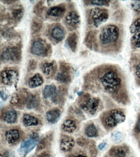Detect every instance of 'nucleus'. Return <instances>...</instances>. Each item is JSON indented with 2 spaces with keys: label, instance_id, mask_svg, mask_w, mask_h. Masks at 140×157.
I'll return each instance as SVG.
<instances>
[{
  "label": "nucleus",
  "instance_id": "1",
  "mask_svg": "<svg viewBox=\"0 0 140 157\" xmlns=\"http://www.w3.org/2000/svg\"><path fill=\"white\" fill-rule=\"evenodd\" d=\"M122 30L114 23H109L101 28L98 41L102 52L111 54L116 53L120 49L122 43Z\"/></svg>",
  "mask_w": 140,
  "mask_h": 157
},
{
  "label": "nucleus",
  "instance_id": "2",
  "mask_svg": "<svg viewBox=\"0 0 140 157\" xmlns=\"http://www.w3.org/2000/svg\"><path fill=\"white\" fill-rule=\"evenodd\" d=\"M99 68L102 72H100L101 75L100 81L104 89L110 93H116L122 83L121 74L118 68L110 65H103Z\"/></svg>",
  "mask_w": 140,
  "mask_h": 157
},
{
  "label": "nucleus",
  "instance_id": "3",
  "mask_svg": "<svg viewBox=\"0 0 140 157\" xmlns=\"http://www.w3.org/2000/svg\"><path fill=\"white\" fill-rule=\"evenodd\" d=\"M90 16L93 25L98 28L102 23H105L109 18V12L105 8L96 7L91 10Z\"/></svg>",
  "mask_w": 140,
  "mask_h": 157
},
{
  "label": "nucleus",
  "instance_id": "4",
  "mask_svg": "<svg viewBox=\"0 0 140 157\" xmlns=\"http://www.w3.org/2000/svg\"><path fill=\"white\" fill-rule=\"evenodd\" d=\"M125 116L122 111L119 110H112L106 116L104 122L109 128H114L118 124L123 122L125 120Z\"/></svg>",
  "mask_w": 140,
  "mask_h": 157
},
{
  "label": "nucleus",
  "instance_id": "5",
  "mask_svg": "<svg viewBox=\"0 0 140 157\" xmlns=\"http://www.w3.org/2000/svg\"><path fill=\"white\" fill-rule=\"evenodd\" d=\"M18 74L16 71L13 70H6L1 73L2 82L7 85H12L18 79Z\"/></svg>",
  "mask_w": 140,
  "mask_h": 157
},
{
  "label": "nucleus",
  "instance_id": "6",
  "mask_svg": "<svg viewBox=\"0 0 140 157\" xmlns=\"http://www.w3.org/2000/svg\"><path fill=\"white\" fill-rule=\"evenodd\" d=\"M37 143V142L31 138L24 141L21 145L20 148L18 151L19 154L22 157H25L28 153L34 149Z\"/></svg>",
  "mask_w": 140,
  "mask_h": 157
},
{
  "label": "nucleus",
  "instance_id": "7",
  "mask_svg": "<svg viewBox=\"0 0 140 157\" xmlns=\"http://www.w3.org/2000/svg\"><path fill=\"white\" fill-rule=\"evenodd\" d=\"M19 56V51L16 48H10L6 49L1 56L2 60L4 61H14L17 60Z\"/></svg>",
  "mask_w": 140,
  "mask_h": 157
},
{
  "label": "nucleus",
  "instance_id": "8",
  "mask_svg": "<svg viewBox=\"0 0 140 157\" xmlns=\"http://www.w3.org/2000/svg\"><path fill=\"white\" fill-rule=\"evenodd\" d=\"M99 100L96 98H90L83 105V109L90 113H95L99 105Z\"/></svg>",
  "mask_w": 140,
  "mask_h": 157
},
{
  "label": "nucleus",
  "instance_id": "9",
  "mask_svg": "<svg viewBox=\"0 0 140 157\" xmlns=\"http://www.w3.org/2000/svg\"><path fill=\"white\" fill-rule=\"evenodd\" d=\"M74 144V141L73 138L68 136H65L61 140L60 148L63 151H68L72 149Z\"/></svg>",
  "mask_w": 140,
  "mask_h": 157
},
{
  "label": "nucleus",
  "instance_id": "10",
  "mask_svg": "<svg viewBox=\"0 0 140 157\" xmlns=\"http://www.w3.org/2000/svg\"><path fill=\"white\" fill-rule=\"evenodd\" d=\"M66 22L69 26H75L79 24L80 22L79 16L78 13L72 11L69 12L66 16Z\"/></svg>",
  "mask_w": 140,
  "mask_h": 157
},
{
  "label": "nucleus",
  "instance_id": "11",
  "mask_svg": "<svg viewBox=\"0 0 140 157\" xmlns=\"http://www.w3.org/2000/svg\"><path fill=\"white\" fill-rule=\"evenodd\" d=\"M51 35L53 39L56 41L60 42L64 39L65 33L61 27L56 26L51 29Z\"/></svg>",
  "mask_w": 140,
  "mask_h": 157
},
{
  "label": "nucleus",
  "instance_id": "12",
  "mask_svg": "<svg viewBox=\"0 0 140 157\" xmlns=\"http://www.w3.org/2000/svg\"><path fill=\"white\" fill-rule=\"evenodd\" d=\"M69 67L66 65L61 66V72L57 76V80L62 83H67L69 81L70 75L68 74Z\"/></svg>",
  "mask_w": 140,
  "mask_h": 157
},
{
  "label": "nucleus",
  "instance_id": "13",
  "mask_svg": "<svg viewBox=\"0 0 140 157\" xmlns=\"http://www.w3.org/2000/svg\"><path fill=\"white\" fill-rule=\"evenodd\" d=\"M65 10L61 6H54L48 10L47 14L50 17H61L64 14Z\"/></svg>",
  "mask_w": 140,
  "mask_h": 157
},
{
  "label": "nucleus",
  "instance_id": "14",
  "mask_svg": "<svg viewBox=\"0 0 140 157\" xmlns=\"http://www.w3.org/2000/svg\"><path fill=\"white\" fill-rule=\"evenodd\" d=\"M78 38L77 34L73 33L70 34L67 38L66 43L72 51L75 52L78 44Z\"/></svg>",
  "mask_w": 140,
  "mask_h": 157
},
{
  "label": "nucleus",
  "instance_id": "15",
  "mask_svg": "<svg viewBox=\"0 0 140 157\" xmlns=\"http://www.w3.org/2000/svg\"><path fill=\"white\" fill-rule=\"evenodd\" d=\"M31 51L33 55L37 56L42 55L44 52L43 44L39 40H35L32 45Z\"/></svg>",
  "mask_w": 140,
  "mask_h": 157
},
{
  "label": "nucleus",
  "instance_id": "16",
  "mask_svg": "<svg viewBox=\"0 0 140 157\" xmlns=\"http://www.w3.org/2000/svg\"><path fill=\"white\" fill-rule=\"evenodd\" d=\"M43 83V79L40 74H36L30 78L29 81V85L30 88H35L41 86Z\"/></svg>",
  "mask_w": 140,
  "mask_h": 157
},
{
  "label": "nucleus",
  "instance_id": "17",
  "mask_svg": "<svg viewBox=\"0 0 140 157\" xmlns=\"http://www.w3.org/2000/svg\"><path fill=\"white\" fill-rule=\"evenodd\" d=\"M6 140L9 144H13L19 140V133L16 129H12L7 131L6 133Z\"/></svg>",
  "mask_w": 140,
  "mask_h": 157
},
{
  "label": "nucleus",
  "instance_id": "18",
  "mask_svg": "<svg viewBox=\"0 0 140 157\" xmlns=\"http://www.w3.org/2000/svg\"><path fill=\"white\" fill-rule=\"evenodd\" d=\"M61 113L57 109H54L46 113V118L49 122L52 124L57 122L59 118Z\"/></svg>",
  "mask_w": 140,
  "mask_h": 157
},
{
  "label": "nucleus",
  "instance_id": "19",
  "mask_svg": "<svg viewBox=\"0 0 140 157\" xmlns=\"http://www.w3.org/2000/svg\"><path fill=\"white\" fill-rule=\"evenodd\" d=\"M112 157H126V153L125 148L121 147H114L110 150Z\"/></svg>",
  "mask_w": 140,
  "mask_h": 157
},
{
  "label": "nucleus",
  "instance_id": "20",
  "mask_svg": "<svg viewBox=\"0 0 140 157\" xmlns=\"http://www.w3.org/2000/svg\"><path fill=\"white\" fill-rule=\"evenodd\" d=\"M23 122L26 126H36L38 124V121L34 117L29 114H25L23 117Z\"/></svg>",
  "mask_w": 140,
  "mask_h": 157
},
{
  "label": "nucleus",
  "instance_id": "21",
  "mask_svg": "<svg viewBox=\"0 0 140 157\" xmlns=\"http://www.w3.org/2000/svg\"><path fill=\"white\" fill-rule=\"evenodd\" d=\"M136 56L133 59V69L135 75L140 79V53L137 54Z\"/></svg>",
  "mask_w": 140,
  "mask_h": 157
},
{
  "label": "nucleus",
  "instance_id": "22",
  "mask_svg": "<svg viewBox=\"0 0 140 157\" xmlns=\"http://www.w3.org/2000/svg\"><path fill=\"white\" fill-rule=\"evenodd\" d=\"M62 129L66 132L71 133L76 128V124L74 121L72 120H66L62 125Z\"/></svg>",
  "mask_w": 140,
  "mask_h": 157
},
{
  "label": "nucleus",
  "instance_id": "23",
  "mask_svg": "<svg viewBox=\"0 0 140 157\" xmlns=\"http://www.w3.org/2000/svg\"><path fill=\"white\" fill-rule=\"evenodd\" d=\"M56 88L52 85L45 86L42 91V94L44 98L47 99L54 95L56 93Z\"/></svg>",
  "mask_w": 140,
  "mask_h": 157
},
{
  "label": "nucleus",
  "instance_id": "24",
  "mask_svg": "<svg viewBox=\"0 0 140 157\" xmlns=\"http://www.w3.org/2000/svg\"><path fill=\"white\" fill-rule=\"evenodd\" d=\"M17 113L14 109L9 110L6 113L4 118L5 121L8 123H13L16 120Z\"/></svg>",
  "mask_w": 140,
  "mask_h": 157
},
{
  "label": "nucleus",
  "instance_id": "25",
  "mask_svg": "<svg viewBox=\"0 0 140 157\" xmlns=\"http://www.w3.org/2000/svg\"><path fill=\"white\" fill-rule=\"evenodd\" d=\"M85 132L87 137H96L98 135V129L93 124H91L86 128Z\"/></svg>",
  "mask_w": 140,
  "mask_h": 157
},
{
  "label": "nucleus",
  "instance_id": "26",
  "mask_svg": "<svg viewBox=\"0 0 140 157\" xmlns=\"http://www.w3.org/2000/svg\"><path fill=\"white\" fill-rule=\"evenodd\" d=\"M37 99L35 96L30 95L26 99L27 107L29 109H33L38 104Z\"/></svg>",
  "mask_w": 140,
  "mask_h": 157
},
{
  "label": "nucleus",
  "instance_id": "27",
  "mask_svg": "<svg viewBox=\"0 0 140 157\" xmlns=\"http://www.w3.org/2000/svg\"><path fill=\"white\" fill-rule=\"evenodd\" d=\"M54 68V62H46L42 65V69L43 72L46 75H49Z\"/></svg>",
  "mask_w": 140,
  "mask_h": 157
},
{
  "label": "nucleus",
  "instance_id": "28",
  "mask_svg": "<svg viewBox=\"0 0 140 157\" xmlns=\"http://www.w3.org/2000/svg\"><path fill=\"white\" fill-rule=\"evenodd\" d=\"M131 45L135 48H140V31L134 34L131 39Z\"/></svg>",
  "mask_w": 140,
  "mask_h": 157
},
{
  "label": "nucleus",
  "instance_id": "29",
  "mask_svg": "<svg viewBox=\"0 0 140 157\" xmlns=\"http://www.w3.org/2000/svg\"><path fill=\"white\" fill-rule=\"evenodd\" d=\"M130 30L131 34H134L140 31V18H137L130 26Z\"/></svg>",
  "mask_w": 140,
  "mask_h": 157
},
{
  "label": "nucleus",
  "instance_id": "30",
  "mask_svg": "<svg viewBox=\"0 0 140 157\" xmlns=\"http://www.w3.org/2000/svg\"><path fill=\"white\" fill-rule=\"evenodd\" d=\"M111 138L115 143H120L123 139V136L120 132H116L112 134Z\"/></svg>",
  "mask_w": 140,
  "mask_h": 157
},
{
  "label": "nucleus",
  "instance_id": "31",
  "mask_svg": "<svg viewBox=\"0 0 140 157\" xmlns=\"http://www.w3.org/2000/svg\"><path fill=\"white\" fill-rule=\"evenodd\" d=\"M12 13L14 19L16 20L20 19L23 14V9L21 8L15 9L13 10Z\"/></svg>",
  "mask_w": 140,
  "mask_h": 157
},
{
  "label": "nucleus",
  "instance_id": "32",
  "mask_svg": "<svg viewBox=\"0 0 140 157\" xmlns=\"http://www.w3.org/2000/svg\"><path fill=\"white\" fill-rule=\"evenodd\" d=\"M90 4L95 6H109L110 1H90Z\"/></svg>",
  "mask_w": 140,
  "mask_h": 157
},
{
  "label": "nucleus",
  "instance_id": "33",
  "mask_svg": "<svg viewBox=\"0 0 140 157\" xmlns=\"http://www.w3.org/2000/svg\"><path fill=\"white\" fill-rule=\"evenodd\" d=\"M132 9L135 12H140V1H133L131 3Z\"/></svg>",
  "mask_w": 140,
  "mask_h": 157
},
{
  "label": "nucleus",
  "instance_id": "34",
  "mask_svg": "<svg viewBox=\"0 0 140 157\" xmlns=\"http://www.w3.org/2000/svg\"><path fill=\"white\" fill-rule=\"evenodd\" d=\"M19 101V98L18 94H14L12 96L10 103L13 105H16Z\"/></svg>",
  "mask_w": 140,
  "mask_h": 157
},
{
  "label": "nucleus",
  "instance_id": "35",
  "mask_svg": "<svg viewBox=\"0 0 140 157\" xmlns=\"http://www.w3.org/2000/svg\"><path fill=\"white\" fill-rule=\"evenodd\" d=\"M30 138L32 139L35 142H38L39 141V136L38 134L36 132H34L30 134Z\"/></svg>",
  "mask_w": 140,
  "mask_h": 157
},
{
  "label": "nucleus",
  "instance_id": "36",
  "mask_svg": "<svg viewBox=\"0 0 140 157\" xmlns=\"http://www.w3.org/2000/svg\"><path fill=\"white\" fill-rule=\"evenodd\" d=\"M1 97L3 100L6 101L8 98V95L4 90H1Z\"/></svg>",
  "mask_w": 140,
  "mask_h": 157
},
{
  "label": "nucleus",
  "instance_id": "37",
  "mask_svg": "<svg viewBox=\"0 0 140 157\" xmlns=\"http://www.w3.org/2000/svg\"><path fill=\"white\" fill-rule=\"evenodd\" d=\"M106 145V143H105V142H103V143H101L99 145V146H98V148H99V149L100 150H103L105 148Z\"/></svg>",
  "mask_w": 140,
  "mask_h": 157
},
{
  "label": "nucleus",
  "instance_id": "38",
  "mask_svg": "<svg viewBox=\"0 0 140 157\" xmlns=\"http://www.w3.org/2000/svg\"><path fill=\"white\" fill-rule=\"evenodd\" d=\"M136 128L137 131L140 132V118L138 119L137 123H136Z\"/></svg>",
  "mask_w": 140,
  "mask_h": 157
},
{
  "label": "nucleus",
  "instance_id": "39",
  "mask_svg": "<svg viewBox=\"0 0 140 157\" xmlns=\"http://www.w3.org/2000/svg\"><path fill=\"white\" fill-rule=\"evenodd\" d=\"M40 157H52V156L48 153H43L40 156Z\"/></svg>",
  "mask_w": 140,
  "mask_h": 157
},
{
  "label": "nucleus",
  "instance_id": "40",
  "mask_svg": "<svg viewBox=\"0 0 140 157\" xmlns=\"http://www.w3.org/2000/svg\"><path fill=\"white\" fill-rule=\"evenodd\" d=\"M75 157H87L86 156H85L83 155H78L77 156H76Z\"/></svg>",
  "mask_w": 140,
  "mask_h": 157
},
{
  "label": "nucleus",
  "instance_id": "41",
  "mask_svg": "<svg viewBox=\"0 0 140 157\" xmlns=\"http://www.w3.org/2000/svg\"><path fill=\"white\" fill-rule=\"evenodd\" d=\"M0 157H3V156L2 155H0Z\"/></svg>",
  "mask_w": 140,
  "mask_h": 157
}]
</instances>
